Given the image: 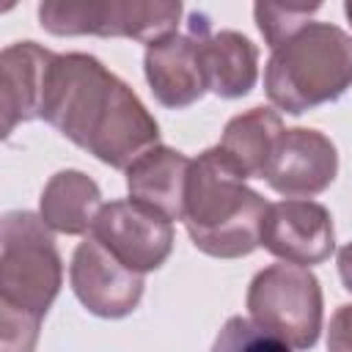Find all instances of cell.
<instances>
[{"instance_id": "6da1fadb", "label": "cell", "mask_w": 352, "mask_h": 352, "mask_svg": "<svg viewBox=\"0 0 352 352\" xmlns=\"http://www.w3.org/2000/svg\"><path fill=\"white\" fill-rule=\"evenodd\" d=\"M41 118L104 165L121 170L160 146V126L138 94L85 52L55 55Z\"/></svg>"}, {"instance_id": "7a4b0ae2", "label": "cell", "mask_w": 352, "mask_h": 352, "mask_svg": "<svg viewBox=\"0 0 352 352\" xmlns=\"http://www.w3.org/2000/svg\"><path fill=\"white\" fill-rule=\"evenodd\" d=\"M33 212H8L0 226V336L3 352H33L44 314L63 283V264Z\"/></svg>"}, {"instance_id": "3957f363", "label": "cell", "mask_w": 352, "mask_h": 352, "mask_svg": "<svg viewBox=\"0 0 352 352\" xmlns=\"http://www.w3.org/2000/svg\"><path fill=\"white\" fill-rule=\"evenodd\" d=\"M270 204L245 187L242 170L220 146L192 160L184 192V226L198 250L214 258H239L261 245Z\"/></svg>"}, {"instance_id": "277c9868", "label": "cell", "mask_w": 352, "mask_h": 352, "mask_svg": "<svg viewBox=\"0 0 352 352\" xmlns=\"http://www.w3.org/2000/svg\"><path fill=\"white\" fill-rule=\"evenodd\" d=\"M352 85V36L330 22H308L272 50L264 88L275 107L300 116L338 99Z\"/></svg>"}, {"instance_id": "5b68a950", "label": "cell", "mask_w": 352, "mask_h": 352, "mask_svg": "<svg viewBox=\"0 0 352 352\" xmlns=\"http://www.w3.org/2000/svg\"><path fill=\"white\" fill-rule=\"evenodd\" d=\"M250 322L270 330L292 349H311L322 330V289L308 267L272 264L248 289Z\"/></svg>"}, {"instance_id": "8992f818", "label": "cell", "mask_w": 352, "mask_h": 352, "mask_svg": "<svg viewBox=\"0 0 352 352\" xmlns=\"http://www.w3.org/2000/svg\"><path fill=\"white\" fill-rule=\"evenodd\" d=\"M182 3L118 0H47L38 6L44 30L55 36H124L143 44L176 33Z\"/></svg>"}, {"instance_id": "52a82bcc", "label": "cell", "mask_w": 352, "mask_h": 352, "mask_svg": "<svg viewBox=\"0 0 352 352\" xmlns=\"http://www.w3.org/2000/svg\"><path fill=\"white\" fill-rule=\"evenodd\" d=\"M88 234L140 275L162 267L173 248L170 220L132 198L104 204Z\"/></svg>"}, {"instance_id": "ba28073f", "label": "cell", "mask_w": 352, "mask_h": 352, "mask_svg": "<svg viewBox=\"0 0 352 352\" xmlns=\"http://www.w3.org/2000/svg\"><path fill=\"white\" fill-rule=\"evenodd\" d=\"M72 289L77 300L102 319H121L132 314L143 297V275L121 264L91 234L72 256Z\"/></svg>"}, {"instance_id": "9c48e42d", "label": "cell", "mask_w": 352, "mask_h": 352, "mask_svg": "<svg viewBox=\"0 0 352 352\" xmlns=\"http://www.w3.org/2000/svg\"><path fill=\"white\" fill-rule=\"evenodd\" d=\"M261 248L286 264H322L336 250L333 217L322 204L305 198L270 204L261 223Z\"/></svg>"}, {"instance_id": "30bf717a", "label": "cell", "mask_w": 352, "mask_h": 352, "mask_svg": "<svg viewBox=\"0 0 352 352\" xmlns=\"http://www.w3.org/2000/svg\"><path fill=\"white\" fill-rule=\"evenodd\" d=\"M338 170V154L330 138L316 129L294 126L278 138L261 179L286 198H311L327 190Z\"/></svg>"}, {"instance_id": "8fae6325", "label": "cell", "mask_w": 352, "mask_h": 352, "mask_svg": "<svg viewBox=\"0 0 352 352\" xmlns=\"http://www.w3.org/2000/svg\"><path fill=\"white\" fill-rule=\"evenodd\" d=\"M143 69L157 102L173 110L190 107L209 91L201 60V44L192 30L187 36L170 33L165 38L151 41L146 47Z\"/></svg>"}, {"instance_id": "7c38bea8", "label": "cell", "mask_w": 352, "mask_h": 352, "mask_svg": "<svg viewBox=\"0 0 352 352\" xmlns=\"http://www.w3.org/2000/svg\"><path fill=\"white\" fill-rule=\"evenodd\" d=\"M55 52L36 41H16L0 55V110L3 135L8 138L16 124L41 118L47 74Z\"/></svg>"}, {"instance_id": "4fadbf2b", "label": "cell", "mask_w": 352, "mask_h": 352, "mask_svg": "<svg viewBox=\"0 0 352 352\" xmlns=\"http://www.w3.org/2000/svg\"><path fill=\"white\" fill-rule=\"evenodd\" d=\"M190 30L198 36L206 85L223 99L245 96L258 77V50L236 30H209V22L192 14Z\"/></svg>"}, {"instance_id": "5bb4252c", "label": "cell", "mask_w": 352, "mask_h": 352, "mask_svg": "<svg viewBox=\"0 0 352 352\" xmlns=\"http://www.w3.org/2000/svg\"><path fill=\"white\" fill-rule=\"evenodd\" d=\"M192 160L176 148L154 146L126 168L129 198L165 214L168 220H184V192Z\"/></svg>"}, {"instance_id": "9a60e30c", "label": "cell", "mask_w": 352, "mask_h": 352, "mask_svg": "<svg viewBox=\"0 0 352 352\" xmlns=\"http://www.w3.org/2000/svg\"><path fill=\"white\" fill-rule=\"evenodd\" d=\"M102 206V192L91 176L80 170H60L41 192L38 217L58 234H88Z\"/></svg>"}, {"instance_id": "2e32d148", "label": "cell", "mask_w": 352, "mask_h": 352, "mask_svg": "<svg viewBox=\"0 0 352 352\" xmlns=\"http://www.w3.org/2000/svg\"><path fill=\"white\" fill-rule=\"evenodd\" d=\"M280 135H283L280 116L270 107H253L226 124L217 146L242 170L245 179H253V176L261 179Z\"/></svg>"}, {"instance_id": "e0dca14e", "label": "cell", "mask_w": 352, "mask_h": 352, "mask_svg": "<svg viewBox=\"0 0 352 352\" xmlns=\"http://www.w3.org/2000/svg\"><path fill=\"white\" fill-rule=\"evenodd\" d=\"M319 11V3H256L253 14L264 41L275 50L297 30L308 25V16Z\"/></svg>"}, {"instance_id": "ac0fdd59", "label": "cell", "mask_w": 352, "mask_h": 352, "mask_svg": "<svg viewBox=\"0 0 352 352\" xmlns=\"http://www.w3.org/2000/svg\"><path fill=\"white\" fill-rule=\"evenodd\" d=\"M212 352H292V346L278 336H272L270 330L258 327L256 322L231 316L220 327Z\"/></svg>"}, {"instance_id": "d6986e66", "label": "cell", "mask_w": 352, "mask_h": 352, "mask_svg": "<svg viewBox=\"0 0 352 352\" xmlns=\"http://www.w3.org/2000/svg\"><path fill=\"white\" fill-rule=\"evenodd\" d=\"M327 352H352V305H341L327 330Z\"/></svg>"}, {"instance_id": "ffe728a7", "label": "cell", "mask_w": 352, "mask_h": 352, "mask_svg": "<svg viewBox=\"0 0 352 352\" xmlns=\"http://www.w3.org/2000/svg\"><path fill=\"white\" fill-rule=\"evenodd\" d=\"M338 272H341L344 286L352 292V242H346V245L338 250Z\"/></svg>"}, {"instance_id": "44dd1931", "label": "cell", "mask_w": 352, "mask_h": 352, "mask_svg": "<svg viewBox=\"0 0 352 352\" xmlns=\"http://www.w3.org/2000/svg\"><path fill=\"white\" fill-rule=\"evenodd\" d=\"M344 11H346V16H349V22H352V0L344 3Z\"/></svg>"}]
</instances>
